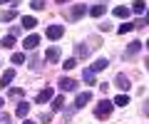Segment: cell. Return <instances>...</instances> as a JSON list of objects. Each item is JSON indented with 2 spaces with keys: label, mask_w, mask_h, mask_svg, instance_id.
I'll list each match as a JSON object with an SVG mask.
<instances>
[{
  "label": "cell",
  "mask_w": 149,
  "mask_h": 124,
  "mask_svg": "<svg viewBox=\"0 0 149 124\" xmlns=\"http://www.w3.org/2000/svg\"><path fill=\"white\" fill-rule=\"evenodd\" d=\"M112 107H114V102H109V99H102V102L95 107V117H97V119H107V117L112 114Z\"/></svg>",
  "instance_id": "6da1fadb"
},
{
  "label": "cell",
  "mask_w": 149,
  "mask_h": 124,
  "mask_svg": "<svg viewBox=\"0 0 149 124\" xmlns=\"http://www.w3.org/2000/svg\"><path fill=\"white\" fill-rule=\"evenodd\" d=\"M45 35H47L50 40H60V37L65 35V27H62V25H50L47 30H45Z\"/></svg>",
  "instance_id": "7a4b0ae2"
},
{
  "label": "cell",
  "mask_w": 149,
  "mask_h": 124,
  "mask_svg": "<svg viewBox=\"0 0 149 124\" xmlns=\"http://www.w3.org/2000/svg\"><path fill=\"white\" fill-rule=\"evenodd\" d=\"M139 50H142V42H139V40H134V42H129V45H127V50H124L122 57H124V60H132L134 55L139 52Z\"/></svg>",
  "instance_id": "3957f363"
},
{
  "label": "cell",
  "mask_w": 149,
  "mask_h": 124,
  "mask_svg": "<svg viewBox=\"0 0 149 124\" xmlns=\"http://www.w3.org/2000/svg\"><path fill=\"white\" fill-rule=\"evenodd\" d=\"M90 102H92V92H80V94H77V102H74V109H82Z\"/></svg>",
  "instance_id": "277c9868"
},
{
  "label": "cell",
  "mask_w": 149,
  "mask_h": 124,
  "mask_svg": "<svg viewBox=\"0 0 149 124\" xmlns=\"http://www.w3.org/2000/svg\"><path fill=\"white\" fill-rule=\"evenodd\" d=\"M60 89L62 92H74L77 89V82L70 80V77H62V80H60Z\"/></svg>",
  "instance_id": "5b68a950"
},
{
  "label": "cell",
  "mask_w": 149,
  "mask_h": 124,
  "mask_svg": "<svg viewBox=\"0 0 149 124\" xmlns=\"http://www.w3.org/2000/svg\"><path fill=\"white\" fill-rule=\"evenodd\" d=\"M50 99H52V89H50V87H45V89L37 92V104H45V102H50Z\"/></svg>",
  "instance_id": "8992f818"
},
{
  "label": "cell",
  "mask_w": 149,
  "mask_h": 124,
  "mask_svg": "<svg viewBox=\"0 0 149 124\" xmlns=\"http://www.w3.org/2000/svg\"><path fill=\"white\" fill-rule=\"evenodd\" d=\"M85 12H87V8H85V5H74L72 10H70V20H80Z\"/></svg>",
  "instance_id": "52a82bcc"
},
{
  "label": "cell",
  "mask_w": 149,
  "mask_h": 124,
  "mask_svg": "<svg viewBox=\"0 0 149 124\" xmlns=\"http://www.w3.org/2000/svg\"><path fill=\"white\" fill-rule=\"evenodd\" d=\"M13 80H15V70H5V72H3V77H0V87H8Z\"/></svg>",
  "instance_id": "ba28073f"
},
{
  "label": "cell",
  "mask_w": 149,
  "mask_h": 124,
  "mask_svg": "<svg viewBox=\"0 0 149 124\" xmlns=\"http://www.w3.org/2000/svg\"><path fill=\"white\" fill-rule=\"evenodd\" d=\"M107 67H109V60H107V57H100L90 70H92V72H102V70H107Z\"/></svg>",
  "instance_id": "9c48e42d"
},
{
  "label": "cell",
  "mask_w": 149,
  "mask_h": 124,
  "mask_svg": "<svg viewBox=\"0 0 149 124\" xmlns=\"http://www.w3.org/2000/svg\"><path fill=\"white\" fill-rule=\"evenodd\" d=\"M114 85H117V87H119L122 92H127L129 87H132V85H129V80H127L124 75H117V77H114Z\"/></svg>",
  "instance_id": "30bf717a"
},
{
  "label": "cell",
  "mask_w": 149,
  "mask_h": 124,
  "mask_svg": "<svg viewBox=\"0 0 149 124\" xmlns=\"http://www.w3.org/2000/svg\"><path fill=\"white\" fill-rule=\"evenodd\" d=\"M37 45H40V37H37V35H30V37H25L22 47H25V50H35Z\"/></svg>",
  "instance_id": "8fae6325"
},
{
  "label": "cell",
  "mask_w": 149,
  "mask_h": 124,
  "mask_svg": "<svg viewBox=\"0 0 149 124\" xmlns=\"http://www.w3.org/2000/svg\"><path fill=\"white\" fill-rule=\"evenodd\" d=\"M45 60H47V62H57L60 60V47H50L47 52H45Z\"/></svg>",
  "instance_id": "7c38bea8"
},
{
  "label": "cell",
  "mask_w": 149,
  "mask_h": 124,
  "mask_svg": "<svg viewBox=\"0 0 149 124\" xmlns=\"http://www.w3.org/2000/svg\"><path fill=\"white\" fill-rule=\"evenodd\" d=\"M17 117H22V119H25L27 117V114H30V104H27V102H20V104H17Z\"/></svg>",
  "instance_id": "4fadbf2b"
},
{
  "label": "cell",
  "mask_w": 149,
  "mask_h": 124,
  "mask_svg": "<svg viewBox=\"0 0 149 124\" xmlns=\"http://www.w3.org/2000/svg\"><path fill=\"white\" fill-rule=\"evenodd\" d=\"M37 25V20L32 15H27V17H22V30H32V27Z\"/></svg>",
  "instance_id": "5bb4252c"
},
{
  "label": "cell",
  "mask_w": 149,
  "mask_h": 124,
  "mask_svg": "<svg viewBox=\"0 0 149 124\" xmlns=\"http://www.w3.org/2000/svg\"><path fill=\"white\" fill-rule=\"evenodd\" d=\"M87 12H90L92 17H102V15H104V5H92Z\"/></svg>",
  "instance_id": "9a60e30c"
},
{
  "label": "cell",
  "mask_w": 149,
  "mask_h": 124,
  "mask_svg": "<svg viewBox=\"0 0 149 124\" xmlns=\"http://www.w3.org/2000/svg\"><path fill=\"white\" fill-rule=\"evenodd\" d=\"M3 47H5V50L15 47V35H5V37H3Z\"/></svg>",
  "instance_id": "2e32d148"
},
{
  "label": "cell",
  "mask_w": 149,
  "mask_h": 124,
  "mask_svg": "<svg viewBox=\"0 0 149 124\" xmlns=\"http://www.w3.org/2000/svg\"><path fill=\"white\" fill-rule=\"evenodd\" d=\"M17 17V12L15 10H8V12H0V20L3 22H10V20H15Z\"/></svg>",
  "instance_id": "e0dca14e"
},
{
  "label": "cell",
  "mask_w": 149,
  "mask_h": 124,
  "mask_svg": "<svg viewBox=\"0 0 149 124\" xmlns=\"http://www.w3.org/2000/svg\"><path fill=\"white\" fill-rule=\"evenodd\" d=\"M114 17H124V20H127L129 17V10L124 5H119V8H114Z\"/></svg>",
  "instance_id": "ac0fdd59"
},
{
  "label": "cell",
  "mask_w": 149,
  "mask_h": 124,
  "mask_svg": "<svg viewBox=\"0 0 149 124\" xmlns=\"http://www.w3.org/2000/svg\"><path fill=\"white\" fill-rule=\"evenodd\" d=\"M132 10L137 12V15H142V12L147 10V5H144V0H137V3H134V5H132Z\"/></svg>",
  "instance_id": "d6986e66"
},
{
  "label": "cell",
  "mask_w": 149,
  "mask_h": 124,
  "mask_svg": "<svg viewBox=\"0 0 149 124\" xmlns=\"http://www.w3.org/2000/svg\"><path fill=\"white\" fill-rule=\"evenodd\" d=\"M114 104H117V107H127L129 97H127V94H119V97H114Z\"/></svg>",
  "instance_id": "ffe728a7"
},
{
  "label": "cell",
  "mask_w": 149,
  "mask_h": 124,
  "mask_svg": "<svg viewBox=\"0 0 149 124\" xmlns=\"http://www.w3.org/2000/svg\"><path fill=\"white\" fill-rule=\"evenodd\" d=\"M82 77H85L87 85H95V72H92V70H85V72H82Z\"/></svg>",
  "instance_id": "44dd1931"
},
{
  "label": "cell",
  "mask_w": 149,
  "mask_h": 124,
  "mask_svg": "<svg viewBox=\"0 0 149 124\" xmlns=\"http://www.w3.org/2000/svg\"><path fill=\"white\" fill-rule=\"evenodd\" d=\"M62 107H65V97H55V102H52V109H55V112H60Z\"/></svg>",
  "instance_id": "7402d4cb"
},
{
  "label": "cell",
  "mask_w": 149,
  "mask_h": 124,
  "mask_svg": "<svg viewBox=\"0 0 149 124\" xmlns=\"http://www.w3.org/2000/svg\"><path fill=\"white\" fill-rule=\"evenodd\" d=\"M22 62H25V55H22V52H15V55H13V65H22Z\"/></svg>",
  "instance_id": "603a6c76"
},
{
  "label": "cell",
  "mask_w": 149,
  "mask_h": 124,
  "mask_svg": "<svg viewBox=\"0 0 149 124\" xmlns=\"http://www.w3.org/2000/svg\"><path fill=\"white\" fill-rule=\"evenodd\" d=\"M45 3H47V0H30V5L35 8V10H42V8H45Z\"/></svg>",
  "instance_id": "cb8c5ba5"
},
{
  "label": "cell",
  "mask_w": 149,
  "mask_h": 124,
  "mask_svg": "<svg viewBox=\"0 0 149 124\" xmlns=\"http://www.w3.org/2000/svg\"><path fill=\"white\" fill-rule=\"evenodd\" d=\"M77 55H80V57H87V55H90V47H85V45H80V47H77Z\"/></svg>",
  "instance_id": "d4e9b609"
},
{
  "label": "cell",
  "mask_w": 149,
  "mask_h": 124,
  "mask_svg": "<svg viewBox=\"0 0 149 124\" xmlns=\"http://www.w3.org/2000/svg\"><path fill=\"white\" fill-rule=\"evenodd\" d=\"M132 27H134V25H127V22H124V25H119V30H117V33H119V35H124V33H129Z\"/></svg>",
  "instance_id": "484cf974"
},
{
  "label": "cell",
  "mask_w": 149,
  "mask_h": 124,
  "mask_svg": "<svg viewBox=\"0 0 149 124\" xmlns=\"http://www.w3.org/2000/svg\"><path fill=\"white\" fill-rule=\"evenodd\" d=\"M30 70H40V60H37V57L30 60Z\"/></svg>",
  "instance_id": "4316f807"
},
{
  "label": "cell",
  "mask_w": 149,
  "mask_h": 124,
  "mask_svg": "<svg viewBox=\"0 0 149 124\" xmlns=\"http://www.w3.org/2000/svg\"><path fill=\"white\" fill-rule=\"evenodd\" d=\"M10 122H13L10 114H0V124H10Z\"/></svg>",
  "instance_id": "83f0119b"
},
{
  "label": "cell",
  "mask_w": 149,
  "mask_h": 124,
  "mask_svg": "<svg viewBox=\"0 0 149 124\" xmlns=\"http://www.w3.org/2000/svg\"><path fill=\"white\" fill-rule=\"evenodd\" d=\"M74 65H77V62H74V60H65V65H62V67H65V70H72Z\"/></svg>",
  "instance_id": "f1b7e54d"
},
{
  "label": "cell",
  "mask_w": 149,
  "mask_h": 124,
  "mask_svg": "<svg viewBox=\"0 0 149 124\" xmlns=\"http://www.w3.org/2000/svg\"><path fill=\"white\" fill-rule=\"evenodd\" d=\"M50 119H52V114H45V112H42V114H40V122H45V124H47V122H50Z\"/></svg>",
  "instance_id": "f546056e"
},
{
  "label": "cell",
  "mask_w": 149,
  "mask_h": 124,
  "mask_svg": "<svg viewBox=\"0 0 149 124\" xmlns=\"http://www.w3.org/2000/svg\"><path fill=\"white\" fill-rule=\"evenodd\" d=\"M20 94H22V89H17V87H15V89H10V97H20Z\"/></svg>",
  "instance_id": "4dcf8cb0"
},
{
  "label": "cell",
  "mask_w": 149,
  "mask_h": 124,
  "mask_svg": "<svg viewBox=\"0 0 149 124\" xmlns=\"http://www.w3.org/2000/svg\"><path fill=\"white\" fill-rule=\"evenodd\" d=\"M144 114H147V117H149V102L144 104Z\"/></svg>",
  "instance_id": "1f68e13d"
},
{
  "label": "cell",
  "mask_w": 149,
  "mask_h": 124,
  "mask_svg": "<svg viewBox=\"0 0 149 124\" xmlns=\"http://www.w3.org/2000/svg\"><path fill=\"white\" fill-rule=\"evenodd\" d=\"M144 25H149V10H147V17H144Z\"/></svg>",
  "instance_id": "d6a6232c"
},
{
  "label": "cell",
  "mask_w": 149,
  "mask_h": 124,
  "mask_svg": "<svg viewBox=\"0 0 149 124\" xmlns=\"http://www.w3.org/2000/svg\"><path fill=\"white\" fill-rule=\"evenodd\" d=\"M22 124H37V122H32V119H25V122H22Z\"/></svg>",
  "instance_id": "836d02e7"
},
{
  "label": "cell",
  "mask_w": 149,
  "mask_h": 124,
  "mask_svg": "<svg viewBox=\"0 0 149 124\" xmlns=\"http://www.w3.org/2000/svg\"><path fill=\"white\" fill-rule=\"evenodd\" d=\"M144 65H147V70H149V57H147V60H144Z\"/></svg>",
  "instance_id": "e575fe53"
},
{
  "label": "cell",
  "mask_w": 149,
  "mask_h": 124,
  "mask_svg": "<svg viewBox=\"0 0 149 124\" xmlns=\"http://www.w3.org/2000/svg\"><path fill=\"white\" fill-rule=\"evenodd\" d=\"M0 3H15V0H0Z\"/></svg>",
  "instance_id": "d590c367"
},
{
  "label": "cell",
  "mask_w": 149,
  "mask_h": 124,
  "mask_svg": "<svg viewBox=\"0 0 149 124\" xmlns=\"http://www.w3.org/2000/svg\"><path fill=\"white\" fill-rule=\"evenodd\" d=\"M3 104H5V102H3V99H0V109H3Z\"/></svg>",
  "instance_id": "8d00e7d4"
},
{
  "label": "cell",
  "mask_w": 149,
  "mask_h": 124,
  "mask_svg": "<svg viewBox=\"0 0 149 124\" xmlns=\"http://www.w3.org/2000/svg\"><path fill=\"white\" fill-rule=\"evenodd\" d=\"M57 3H67V0H57Z\"/></svg>",
  "instance_id": "74e56055"
},
{
  "label": "cell",
  "mask_w": 149,
  "mask_h": 124,
  "mask_svg": "<svg viewBox=\"0 0 149 124\" xmlns=\"http://www.w3.org/2000/svg\"><path fill=\"white\" fill-rule=\"evenodd\" d=\"M147 47H149V40H147Z\"/></svg>",
  "instance_id": "f35d334b"
}]
</instances>
